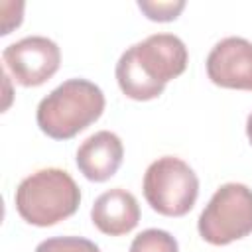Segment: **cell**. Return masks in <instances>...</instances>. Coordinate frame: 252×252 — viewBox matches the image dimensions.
Instances as JSON below:
<instances>
[{
	"label": "cell",
	"instance_id": "13",
	"mask_svg": "<svg viewBox=\"0 0 252 252\" xmlns=\"http://www.w3.org/2000/svg\"><path fill=\"white\" fill-rule=\"evenodd\" d=\"M246 136H248V140L252 144V112L248 114V120H246Z\"/></svg>",
	"mask_w": 252,
	"mask_h": 252
},
{
	"label": "cell",
	"instance_id": "2",
	"mask_svg": "<svg viewBox=\"0 0 252 252\" xmlns=\"http://www.w3.org/2000/svg\"><path fill=\"white\" fill-rule=\"evenodd\" d=\"M104 104V93L98 85L87 79H69L39 100L35 120L45 136L69 140L96 122Z\"/></svg>",
	"mask_w": 252,
	"mask_h": 252
},
{
	"label": "cell",
	"instance_id": "4",
	"mask_svg": "<svg viewBox=\"0 0 252 252\" xmlns=\"http://www.w3.org/2000/svg\"><path fill=\"white\" fill-rule=\"evenodd\" d=\"M142 189L148 205L156 213L163 217H183L199 197V177L183 159L163 156L148 165Z\"/></svg>",
	"mask_w": 252,
	"mask_h": 252
},
{
	"label": "cell",
	"instance_id": "6",
	"mask_svg": "<svg viewBox=\"0 0 252 252\" xmlns=\"http://www.w3.org/2000/svg\"><path fill=\"white\" fill-rule=\"evenodd\" d=\"M4 67L22 87H39L49 81L61 63L59 45L43 35H28L2 51Z\"/></svg>",
	"mask_w": 252,
	"mask_h": 252
},
{
	"label": "cell",
	"instance_id": "1",
	"mask_svg": "<svg viewBox=\"0 0 252 252\" xmlns=\"http://www.w3.org/2000/svg\"><path fill=\"white\" fill-rule=\"evenodd\" d=\"M189 61L181 37L173 33H154L130 45L116 63L120 91L132 100L158 98L165 85L179 77Z\"/></svg>",
	"mask_w": 252,
	"mask_h": 252
},
{
	"label": "cell",
	"instance_id": "9",
	"mask_svg": "<svg viewBox=\"0 0 252 252\" xmlns=\"http://www.w3.org/2000/svg\"><path fill=\"white\" fill-rule=\"evenodd\" d=\"M91 220L102 234L122 236L138 226L140 205L130 191L114 187L94 199Z\"/></svg>",
	"mask_w": 252,
	"mask_h": 252
},
{
	"label": "cell",
	"instance_id": "3",
	"mask_svg": "<svg viewBox=\"0 0 252 252\" xmlns=\"http://www.w3.org/2000/svg\"><path fill=\"white\" fill-rule=\"evenodd\" d=\"M14 203L26 222L33 226H53L77 213L81 189L65 169L43 167L22 179Z\"/></svg>",
	"mask_w": 252,
	"mask_h": 252
},
{
	"label": "cell",
	"instance_id": "7",
	"mask_svg": "<svg viewBox=\"0 0 252 252\" xmlns=\"http://www.w3.org/2000/svg\"><path fill=\"white\" fill-rule=\"evenodd\" d=\"M207 75L222 89L252 91V41L244 37H224L207 55Z\"/></svg>",
	"mask_w": 252,
	"mask_h": 252
},
{
	"label": "cell",
	"instance_id": "8",
	"mask_svg": "<svg viewBox=\"0 0 252 252\" xmlns=\"http://www.w3.org/2000/svg\"><path fill=\"white\" fill-rule=\"evenodd\" d=\"M124 146L122 140L110 132L100 130L89 136L77 150V167L79 171L94 183H102L110 179L118 167L122 165Z\"/></svg>",
	"mask_w": 252,
	"mask_h": 252
},
{
	"label": "cell",
	"instance_id": "12",
	"mask_svg": "<svg viewBox=\"0 0 252 252\" xmlns=\"http://www.w3.org/2000/svg\"><path fill=\"white\" fill-rule=\"evenodd\" d=\"M138 8L152 22H171V20H175L181 14V10L185 8V2L183 0H175V2H148V0H140Z\"/></svg>",
	"mask_w": 252,
	"mask_h": 252
},
{
	"label": "cell",
	"instance_id": "11",
	"mask_svg": "<svg viewBox=\"0 0 252 252\" xmlns=\"http://www.w3.org/2000/svg\"><path fill=\"white\" fill-rule=\"evenodd\" d=\"M35 252H100V248L83 236H53L39 242Z\"/></svg>",
	"mask_w": 252,
	"mask_h": 252
},
{
	"label": "cell",
	"instance_id": "5",
	"mask_svg": "<svg viewBox=\"0 0 252 252\" xmlns=\"http://www.w3.org/2000/svg\"><path fill=\"white\" fill-rule=\"evenodd\" d=\"M199 234L213 246H226L252 232V189L244 183L220 185L197 220Z\"/></svg>",
	"mask_w": 252,
	"mask_h": 252
},
{
	"label": "cell",
	"instance_id": "10",
	"mask_svg": "<svg viewBox=\"0 0 252 252\" xmlns=\"http://www.w3.org/2000/svg\"><path fill=\"white\" fill-rule=\"evenodd\" d=\"M130 252H179V244L167 230L146 228L132 240Z\"/></svg>",
	"mask_w": 252,
	"mask_h": 252
}]
</instances>
